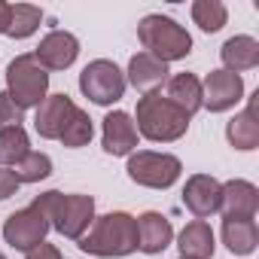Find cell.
<instances>
[{
    "label": "cell",
    "mask_w": 259,
    "mask_h": 259,
    "mask_svg": "<svg viewBox=\"0 0 259 259\" xmlns=\"http://www.w3.org/2000/svg\"><path fill=\"white\" fill-rule=\"evenodd\" d=\"M79 250L92 256H128L138 250V220L125 210L95 217L89 232L79 238Z\"/></svg>",
    "instance_id": "cell-1"
},
{
    "label": "cell",
    "mask_w": 259,
    "mask_h": 259,
    "mask_svg": "<svg viewBox=\"0 0 259 259\" xmlns=\"http://www.w3.org/2000/svg\"><path fill=\"white\" fill-rule=\"evenodd\" d=\"M34 204L46 213L49 226L58 235L73 238V241H79L89 232V226L95 223V198L92 195H64V192L52 189V192L37 195Z\"/></svg>",
    "instance_id": "cell-2"
},
{
    "label": "cell",
    "mask_w": 259,
    "mask_h": 259,
    "mask_svg": "<svg viewBox=\"0 0 259 259\" xmlns=\"http://www.w3.org/2000/svg\"><path fill=\"white\" fill-rule=\"evenodd\" d=\"M135 128H138V135H144L153 144H171L186 135L189 116L162 95H144L138 101V125Z\"/></svg>",
    "instance_id": "cell-3"
},
{
    "label": "cell",
    "mask_w": 259,
    "mask_h": 259,
    "mask_svg": "<svg viewBox=\"0 0 259 259\" xmlns=\"http://www.w3.org/2000/svg\"><path fill=\"white\" fill-rule=\"evenodd\" d=\"M138 37L144 43V49L159 58V61H180L192 52V37L186 34V28H180L174 19L168 16H144L141 25H138Z\"/></svg>",
    "instance_id": "cell-4"
},
{
    "label": "cell",
    "mask_w": 259,
    "mask_h": 259,
    "mask_svg": "<svg viewBox=\"0 0 259 259\" xmlns=\"http://www.w3.org/2000/svg\"><path fill=\"white\" fill-rule=\"evenodd\" d=\"M46 92H49V73L37 64L34 52H25V55L10 61V67H7V95L13 98V104L19 110L40 107L46 101Z\"/></svg>",
    "instance_id": "cell-5"
},
{
    "label": "cell",
    "mask_w": 259,
    "mask_h": 259,
    "mask_svg": "<svg viewBox=\"0 0 259 259\" xmlns=\"http://www.w3.org/2000/svg\"><path fill=\"white\" fill-rule=\"evenodd\" d=\"M128 177H132L138 186H147V189H168L180 180V159L177 156H168V153H153V150H138L128 159Z\"/></svg>",
    "instance_id": "cell-6"
},
{
    "label": "cell",
    "mask_w": 259,
    "mask_h": 259,
    "mask_svg": "<svg viewBox=\"0 0 259 259\" xmlns=\"http://www.w3.org/2000/svg\"><path fill=\"white\" fill-rule=\"evenodd\" d=\"M79 89H82V95L89 101H95L101 107H110V104H116L125 95V73L113 61L98 58V61H92V64L82 67Z\"/></svg>",
    "instance_id": "cell-7"
},
{
    "label": "cell",
    "mask_w": 259,
    "mask_h": 259,
    "mask_svg": "<svg viewBox=\"0 0 259 259\" xmlns=\"http://www.w3.org/2000/svg\"><path fill=\"white\" fill-rule=\"evenodd\" d=\"M52 226H49V220H46V213L31 201L28 207H22V210H16V213H10L7 217V223H4V238H7V244L13 247V250H31V247H37L43 238H46V232H49Z\"/></svg>",
    "instance_id": "cell-8"
},
{
    "label": "cell",
    "mask_w": 259,
    "mask_h": 259,
    "mask_svg": "<svg viewBox=\"0 0 259 259\" xmlns=\"http://www.w3.org/2000/svg\"><path fill=\"white\" fill-rule=\"evenodd\" d=\"M241 98H244V79L238 73L210 70L201 82V107H207L210 113L232 110Z\"/></svg>",
    "instance_id": "cell-9"
},
{
    "label": "cell",
    "mask_w": 259,
    "mask_h": 259,
    "mask_svg": "<svg viewBox=\"0 0 259 259\" xmlns=\"http://www.w3.org/2000/svg\"><path fill=\"white\" fill-rule=\"evenodd\" d=\"M220 198H223V183L213 180L210 174H192L183 186V204L195 220L220 213Z\"/></svg>",
    "instance_id": "cell-10"
},
{
    "label": "cell",
    "mask_w": 259,
    "mask_h": 259,
    "mask_svg": "<svg viewBox=\"0 0 259 259\" xmlns=\"http://www.w3.org/2000/svg\"><path fill=\"white\" fill-rule=\"evenodd\" d=\"M76 55H79V40L73 34H67V31L46 34L40 40L37 52H34V58H37V64L43 70H64V67H70L76 61Z\"/></svg>",
    "instance_id": "cell-11"
},
{
    "label": "cell",
    "mask_w": 259,
    "mask_h": 259,
    "mask_svg": "<svg viewBox=\"0 0 259 259\" xmlns=\"http://www.w3.org/2000/svg\"><path fill=\"white\" fill-rule=\"evenodd\" d=\"M76 104L67 98V95H46V101L37 107V116H34V128L37 135L46 138V141H58L64 125L70 122Z\"/></svg>",
    "instance_id": "cell-12"
},
{
    "label": "cell",
    "mask_w": 259,
    "mask_h": 259,
    "mask_svg": "<svg viewBox=\"0 0 259 259\" xmlns=\"http://www.w3.org/2000/svg\"><path fill=\"white\" fill-rule=\"evenodd\" d=\"M101 144L110 156H132L138 147V128L125 110H113L104 116V135Z\"/></svg>",
    "instance_id": "cell-13"
},
{
    "label": "cell",
    "mask_w": 259,
    "mask_h": 259,
    "mask_svg": "<svg viewBox=\"0 0 259 259\" xmlns=\"http://www.w3.org/2000/svg\"><path fill=\"white\" fill-rule=\"evenodd\" d=\"M259 210V189L247 180H229L223 183L220 213L223 220H253Z\"/></svg>",
    "instance_id": "cell-14"
},
{
    "label": "cell",
    "mask_w": 259,
    "mask_h": 259,
    "mask_svg": "<svg viewBox=\"0 0 259 259\" xmlns=\"http://www.w3.org/2000/svg\"><path fill=\"white\" fill-rule=\"evenodd\" d=\"M165 79H168V64L165 61L153 58L150 52L132 55V61H128V79L125 82H132L144 95H156V89H162Z\"/></svg>",
    "instance_id": "cell-15"
},
{
    "label": "cell",
    "mask_w": 259,
    "mask_h": 259,
    "mask_svg": "<svg viewBox=\"0 0 259 259\" xmlns=\"http://www.w3.org/2000/svg\"><path fill=\"white\" fill-rule=\"evenodd\" d=\"M174 238V229H171V220L162 217L159 210H147L138 217V247L144 253H162Z\"/></svg>",
    "instance_id": "cell-16"
},
{
    "label": "cell",
    "mask_w": 259,
    "mask_h": 259,
    "mask_svg": "<svg viewBox=\"0 0 259 259\" xmlns=\"http://www.w3.org/2000/svg\"><path fill=\"white\" fill-rule=\"evenodd\" d=\"M256 98H259V92L250 98V107L244 110V113H238L229 125H226V138H229V144L235 147V150H244V153H250V150H256L259 147V122H256Z\"/></svg>",
    "instance_id": "cell-17"
},
{
    "label": "cell",
    "mask_w": 259,
    "mask_h": 259,
    "mask_svg": "<svg viewBox=\"0 0 259 259\" xmlns=\"http://www.w3.org/2000/svg\"><path fill=\"white\" fill-rule=\"evenodd\" d=\"M220 58H223V64H226V70H229V73L253 70V67L259 64V43H256L253 37H247V34L232 37V40H226V43H223Z\"/></svg>",
    "instance_id": "cell-18"
},
{
    "label": "cell",
    "mask_w": 259,
    "mask_h": 259,
    "mask_svg": "<svg viewBox=\"0 0 259 259\" xmlns=\"http://www.w3.org/2000/svg\"><path fill=\"white\" fill-rule=\"evenodd\" d=\"M177 247H180V256L186 259H210L217 244H213V229L204 223V220H195L189 223L180 238H177Z\"/></svg>",
    "instance_id": "cell-19"
},
{
    "label": "cell",
    "mask_w": 259,
    "mask_h": 259,
    "mask_svg": "<svg viewBox=\"0 0 259 259\" xmlns=\"http://www.w3.org/2000/svg\"><path fill=\"white\" fill-rule=\"evenodd\" d=\"M168 101L180 107L189 119L195 110H201V79L195 73H177L168 79Z\"/></svg>",
    "instance_id": "cell-20"
},
{
    "label": "cell",
    "mask_w": 259,
    "mask_h": 259,
    "mask_svg": "<svg viewBox=\"0 0 259 259\" xmlns=\"http://www.w3.org/2000/svg\"><path fill=\"white\" fill-rule=\"evenodd\" d=\"M223 244L235 256H250L259 244V229L253 220H223Z\"/></svg>",
    "instance_id": "cell-21"
},
{
    "label": "cell",
    "mask_w": 259,
    "mask_h": 259,
    "mask_svg": "<svg viewBox=\"0 0 259 259\" xmlns=\"http://www.w3.org/2000/svg\"><path fill=\"white\" fill-rule=\"evenodd\" d=\"M28 153H31V144H28V132L22 125H13V128L0 132V168H7V165L16 168Z\"/></svg>",
    "instance_id": "cell-22"
},
{
    "label": "cell",
    "mask_w": 259,
    "mask_h": 259,
    "mask_svg": "<svg viewBox=\"0 0 259 259\" xmlns=\"http://www.w3.org/2000/svg\"><path fill=\"white\" fill-rule=\"evenodd\" d=\"M43 22V10L40 7H31V4H16L10 7V25H7V37L13 40H25L31 37Z\"/></svg>",
    "instance_id": "cell-23"
},
{
    "label": "cell",
    "mask_w": 259,
    "mask_h": 259,
    "mask_svg": "<svg viewBox=\"0 0 259 259\" xmlns=\"http://www.w3.org/2000/svg\"><path fill=\"white\" fill-rule=\"evenodd\" d=\"M192 19L204 34H217L226 25L229 10H226V4H220V0H195L192 4Z\"/></svg>",
    "instance_id": "cell-24"
},
{
    "label": "cell",
    "mask_w": 259,
    "mask_h": 259,
    "mask_svg": "<svg viewBox=\"0 0 259 259\" xmlns=\"http://www.w3.org/2000/svg\"><path fill=\"white\" fill-rule=\"evenodd\" d=\"M92 135H95V125H92V116L85 113V110H73V116H70V122L64 125V132H61V144L64 147H70V150H79V147H85L89 141H92Z\"/></svg>",
    "instance_id": "cell-25"
},
{
    "label": "cell",
    "mask_w": 259,
    "mask_h": 259,
    "mask_svg": "<svg viewBox=\"0 0 259 259\" xmlns=\"http://www.w3.org/2000/svg\"><path fill=\"white\" fill-rule=\"evenodd\" d=\"M13 174L19 177V183H40V180H46L52 174V159L46 153H28L13 168Z\"/></svg>",
    "instance_id": "cell-26"
},
{
    "label": "cell",
    "mask_w": 259,
    "mask_h": 259,
    "mask_svg": "<svg viewBox=\"0 0 259 259\" xmlns=\"http://www.w3.org/2000/svg\"><path fill=\"white\" fill-rule=\"evenodd\" d=\"M22 116H25V110H19L7 92H0V132L13 128V125H22Z\"/></svg>",
    "instance_id": "cell-27"
},
{
    "label": "cell",
    "mask_w": 259,
    "mask_h": 259,
    "mask_svg": "<svg viewBox=\"0 0 259 259\" xmlns=\"http://www.w3.org/2000/svg\"><path fill=\"white\" fill-rule=\"evenodd\" d=\"M19 177L10 171V168H0V201H4V198H10V195H16L19 192Z\"/></svg>",
    "instance_id": "cell-28"
},
{
    "label": "cell",
    "mask_w": 259,
    "mask_h": 259,
    "mask_svg": "<svg viewBox=\"0 0 259 259\" xmlns=\"http://www.w3.org/2000/svg\"><path fill=\"white\" fill-rule=\"evenodd\" d=\"M25 259H61V250H58L55 244H46V241H40L37 247H31V250L25 253Z\"/></svg>",
    "instance_id": "cell-29"
},
{
    "label": "cell",
    "mask_w": 259,
    "mask_h": 259,
    "mask_svg": "<svg viewBox=\"0 0 259 259\" xmlns=\"http://www.w3.org/2000/svg\"><path fill=\"white\" fill-rule=\"evenodd\" d=\"M7 25H10V4L0 0V34H7Z\"/></svg>",
    "instance_id": "cell-30"
},
{
    "label": "cell",
    "mask_w": 259,
    "mask_h": 259,
    "mask_svg": "<svg viewBox=\"0 0 259 259\" xmlns=\"http://www.w3.org/2000/svg\"><path fill=\"white\" fill-rule=\"evenodd\" d=\"M0 259H7V256H4V253H0Z\"/></svg>",
    "instance_id": "cell-31"
},
{
    "label": "cell",
    "mask_w": 259,
    "mask_h": 259,
    "mask_svg": "<svg viewBox=\"0 0 259 259\" xmlns=\"http://www.w3.org/2000/svg\"><path fill=\"white\" fill-rule=\"evenodd\" d=\"M180 259H186V256H180Z\"/></svg>",
    "instance_id": "cell-32"
}]
</instances>
